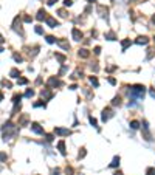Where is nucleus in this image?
<instances>
[{"instance_id":"nucleus-29","label":"nucleus","mask_w":155,"mask_h":175,"mask_svg":"<svg viewBox=\"0 0 155 175\" xmlns=\"http://www.w3.org/2000/svg\"><path fill=\"white\" fill-rule=\"evenodd\" d=\"M85 156V149H81V152H79V158H84Z\"/></svg>"},{"instance_id":"nucleus-28","label":"nucleus","mask_w":155,"mask_h":175,"mask_svg":"<svg viewBox=\"0 0 155 175\" xmlns=\"http://www.w3.org/2000/svg\"><path fill=\"white\" fill-rule=\"evenodd\" d=\"M14 61H16V62H22V56H19V54H14Z\"/></svg>"},{"instance_id":"nucleus-34","label":"nucleus","mask_w":155,"mask_h":175,"mask_svg":"<svg viewBox=\"0 0 155 175\" xmlns=\"http://www.w3.org/2000/svg\"><path fill=\"white\" fill-rule=\"evenodd\" d=\"M59 16H62V17H65L67 14H65V11H64V10H61V11H59Z\"/></svg>"},{"instance_id":"nucleus-32","label":"nucleus","mask_w":155,"mask_h":175,"mask_svg":"<svg viewBox=\"0 0 155 175\" xmlns=\"http://www.w3.org/2000/svg\"><path fill=\"white\" fill-rule=\"evenodd\" d=\"M34 107H45V104H43V102H36Z\"/></svg>"},{"instance_id":"nucleus-39","label":"nucleus","mask_w":155,"mask_h":175,"mask_svg":"<svg viewBox=\"0 0 155 175\" xmlns=\"http://www.w3.org/2000/svg\"><path fill=\"white\" fill-rule=\"evenodd\" d=\"M152 20H153V22H155V16H153V19H152Z\"/></svg>"},{"instance_id":"nucleus-11","label":"nucleus","mask_w":155,"mask_h":175,"mask_svg":"<svg viewBox=\"0 0 155 175\" xmlns=\"http://www.w3.org/2000/svg\"><path fill=\"white\" fill-rule=\"evenodd\" d=\"M48 84H50V85H53V87H54V85H61V81H58L56 78H51V79L48 81Z\"/></svg>"},{"instance_id":"nucleus-19","label":"nucleus","mask_w":155,"mask_h":175,"mask_svg":"<svg viewBox=\"0 0 155 175\" xmlns=\"http://www.w3.org/2000/svg\"><path fill=\"white\" fill-rule=\"evenodd\" d=\"M47 42L48 43H54V42H56V37H53V36H47Z\"/></svg>"},{"instance_id":"nucleus-16","label":"nucleus","mask_w":155,"mask_h":175,"mask_svg":"<svg viewBox=\"0 0 155 175\" xmlns=\"http://www.w3.org/2000/svg\"><path fill=\"white\" fill-rule=\"evenodd\" d=\"M88 121H90V124H92V126H93V127H98V126H96V124H98V123H96V119H95V118H93V116H88Z\"/></svg>"},{"instance_id":"nucleus-38","label":"nucleus","mask_w":155,"mask_h":175,"mask_svg":"<svg viewBox=\"0 0 155 175\" xmlns=\"http://www.w3.org/2000/svg\"><path fill=\"white\" fill-rule=\"evenodd\" d=\"M54 2H56V0H50V2H48V5H54Z\"/></svg>"},{"instance_id":"nucleus-25","label":"nucleus","mask_w":155,"mask_h":175,"mask_svg":"<svg viewBox=\"0 0 155 175\" xmlns=\"http://www.w3.org/2000/svg\"><path fill=\"white\" fill-rule=\"evenodd\" d=\"M112 104H113V105H120V104H121V99H120V98H115Z\"/></svg>"},{"instance_id":"nucleus-14","label":"nucleus","mask_w":155,"mask_h":175,"mask_svg":"<svg viewBox=\"0 0 155 175\" xmlns=\"http://www.w3.org/2000/svg\"><path fill=\"white\" fill-rule=\"evenodd\" d=\"M118 164H120V156H115V158H113V161L110 163V167H116Z\"/></svg>"},{"instance_id":"nucleus-23","label":"nucleus","mask_w":155,"mask_h":175,"mask_svg":"<svg viewBox=\"0 0 155 175\" xmlns=\"http://www.w3.org/2000/svg\"><path fill=\"white\" fill-rule=\"evenodd\" d=\"M33 95H34V90H26V93H25L26 98H31Z\"/></svg>"},{"instance_id":"nucleus-5","label":"nucleus","mask_w":155,"mask_h":175,"mask_svg":"<svg viewBox=\"0 0 155 175\" xmlns=\"http://www.w3.org/2000/svg\"><path fill=\"white\" fill-rule=\"evenodd\" d=\"M47 23L51 26V28H56V26L59 25V23H58V20H54L53 17H47Z\"/></svg>"},{"instance_id":"nucleus-4","label":"nucleus","mask_w":155,"mask_h":175,"mask_svg":"<svg viewBox=\"0 0 155 175\" xmlns=\"http://www.w3.org/2000/svg\"><path fill=\"white\" fill-rule=\"evenodd\" d=\"M54 133H58V135H70V130H68V129L56 127V129H54Z\"/></svg>"},{"instance_id":"nucleus-22","label":"nucleus","mask_w":155,"mask_h":175,"mask_svg":"<svg viewBox=\"0 0 155 175\" xmlns=\"http://www.w3.org/2000/svg\"><path fill=\"white\" fill-rule=\"evenodd\" d=\"M106 39H109V40H115V34H113V33H109V34L106 36Z\"/></svg>"},{"instance_id":"nucleus-6","label":"nucleus","mask_w":155,"mask_h":175,"mask_svg":"<svg viewBox=\"0 0 155 175\" xmlns=\"http://www.w3.org/2000/svg\"><path fill=\"white\" fill-rule=\"evenodd\" d=\"M113 113L110 112V108H107V110H104V112H102V121H107V119L109 118H110Z\"/></svg>"},{"instance_id":"nucleus-10","label":"nucleus","mask_w":155,"mask_h":175,"mask_svg":"<svg viewBox=\"0 0 155 175\" xmlns=\"http://www.w3.org/2000/svg\"><path fill=\"white\" fill-rule=\"evenodd\" d=\"M10 75H11V78H17V79H19V76H20V73H19V70H17V68H13V70H11V73H10Z\"/></svg>"},{"instance_id":"nucleus-37","label":"nucleus","mask_w":155,"mask_h":175,"mask_svg":"<svg viewBox=\"0 0 155 175\" xmlns=\"http://www.w3.org/2000/svg\"><path fill=\"white\" fill-rule=\"evenodd\" d=\"M150 96H152V98H155V90H150Z\"/></svg>"},{"instance_id":"nucleus-20","label":"nucleus","mask_w":155,"mask_h":175,"mask_svg":"<svg viewBox=\"0 0 155 175\" xmlns=\"http://www.w3.org/2000/svg\"><path fill=\"white\" fill-rule=\"evenodd\" d=\"M130 127H132V129H138V127H140V123H138V121H132V123H130Z\"/></svg>"},{"instance_id":"nucleus-33","label":"nucleus","mask_w":155,"mask_h":175,"mask_svg":"<svg viewBox=\"0 0 155 175\" xmlns=\"http://www.w3.org/2000/svg\"><path fill=\"white\" fill-rule=\"evenodd\" d=\"M109 82H110V84H112V85H115V84H116V81H115L113 78H109Z\"/></svg>"},{"instance_id":"nucleus-24","label":"nucleus","mask_w":155,"mask_h":175,"mask_svg":"<svg viewBox=\"0 0 155 175\" xmlns=\"http://www.w3.org/2000/svg\"><path fill=\"white\" fill-rule=\"evenodd\" d=\"M90 82H92V84H93V85H95V87H96V85H98V79H96V78H95V76H92V78H90Z\"/></svg>"},{"instance_id":"nucleus-31","label":"nucleus","mask_w":155,"mask_h":175,"mask_svg":"<svg viewBox=\"0 0 155 175\" xmlns=\"http://www.w3.org/2000/svg\"><path fill=\"white\" fill-rule=\"evenodd\" d=\"M71 0H64V5H65V6H71Z\"/></svg>"},{"instance_id":"nucleus-13","label":"nucleus","mask_w":155,"mask_h":175,"mask_svg":"<svg viewBox=\"0 0 155 175\" xmlns=\"http://www.w3.org/2000/svg\"><path fill=\"white\" fill-rule=\"evenodd\" d=\"M149 40H147V37H138L136 39V43H140V45H146Z\"/></svg>"},{"instance_id":"nucleus-40","label":"nucleus","mask_w":155,"mask_h":175,"mask_svg":"<svg viewBox=\"0 0 155 175\" xmlns=\"http://www.w3.org/2000/svg\"><path fill=\"white\" fill-rule=\"evenodd\" d=\"M88 2H95V0H88Z\"/></svg>"},{"instance_id":"nucleus-27","label":"nucleus","mask_w":155,"mask_h":175,"mask_svg":"<svg viewBox=\"0 0 155 175\" xmlns=\"http://www.w3.org/2000/svg\"><path fill=\"white\" fill-rule=\"evenodd\" d=\"M56 59H58L59 62H64V61H65V57H64L62 54H56Z\"/></svg>"},{"instance_id":"nucleus-8","label":"nucleus","mask_w":155,"mask_h":175,"mask_svg":"<svg viewBox=\"0 0 155 175\" xmlns=\"http://www.w3.org/2000/svg\"><path fill=\"white\" fill-rule=\"evenodd\" d=\"M42 98H45V99H51V98H53V95L50 93L48 90H42Z\"/></svg>"},{"instance_id":"nucleus-26","label":"nucleus","mask_w":155,"mask_h":175,"mask_svg":"<svg viewBox=\"0 0 155 175\" xmlns=\"http://www.w3.org/2000/svg\"><path fill=\"white\" fill-rule=\"evenodd\" d=\"M13 101H14V104H17V102H19V101H20V95H14Z\"/></svg>"},{"instance_id":"nucleus-21","label":"nucleus","mask_w":155,"mask_h":175,"mask_svg":"<svg viewBox=\"0 0 155 175\" xmlns=\"http://www.w3.org/2000/svg\"><path fill=\"white\" fill-rule=\"evenodd\" d=\"M146 175H155V167H149L147 172H146Z\"/></svg>"},{"instance_id":"nucleus-35","label":"nucleus","mask_w":155,"mask_h":175,"mask_svg":"<svg viewBox=\"0 0 155 175\" xmlns=\"http://www.w3.org/2000/svg\"><path fill=\"white\" fill-rule=\"evenodd\" d=\"M99 53H101V48L96 47V48H95V54H99Z\"/></svg>"},{"instance_id":"nucleus-1","label":"nucleus","mask_w":155,"mask_h":175,"mask_svg":"<svg viewBox=\"0 0 155 175\" xmlns=\"http://www.w3.org/2000/svg\"><path fill=\"white\" fill-rule=\"evenodd\" d=\"M144 91H146V88H144L143 85H133V87L130 88V98H132V101L141 99V98L144 96Z\"/></svg>"},{"instance_id":"nucleus-17","label":"nucleus","mask_w":155,"mask_h":175,"mask_svg":"<svg viewBox=\"0 0 155 175\" xmlns=\"http://www.w3.org/2000/svg\"><path fill=\"white\" fill-rule=\"evenodd\" d=\"M129 45H130V40L129 39H126V40H123V51L127 48V47H129Z\"/></svg>"},{"instance_id":"nucleus-7","label":"nucleus","mask_w":155,"mask_h":175,"mask_svg":"<svg viewBox=\"0 0 155 175\" xmlns=\"http://www.w3.org/2000/svg\"><path fill=\"white\" fill-rule=\"evenodd\" d=\"M58 147H59L61 153H62V155H65V143H64V141H59V143H58Z\"/></svg>"},{"instance_id":"nucleus-12","label":"nucleus","mask_w":155,"mask_h":175,"mask_svg":"<svg viewBox=\"0 0 155 175\" xmlns=\"http://www.w3.org/2000/svg\"><path fill=\"white\" fill-rule=\"evenodd\" d=\"M58 43L61 45V47H62L64 50H67V51H68V48H70V45H68V43H67L65 40H58Z\"/></svg>"},{"instance_id":"nucleus-36","label":"nucleus","mask_w":155,"mask_h":175,"mask_svg":"<svg viewBox=\"0 0 155 175\" xmlns=\"http://www.w3.org/2000/svg\"><path fill=\"white\" fill-rule=\"evenodd\" d=\"M23 20H25V22H31V17H30V16H25Z\"/></svg>"},{"instance_id":"nucleus-3","label":"nucleus","mask_w":155,"mask_h":175,"mask_svg":"<svg viewBox=\"0 0 155 175\" xmlns=\"http://www.w3.org/2000/svg\"><path fill=\"white\" fill-rule=\"evenodd\" d=\"M31 130L34 132V133H39V135H42L43 133V129L37 124V123H34V124H31Z\"/></svg>"},{"instance_id":"nucleus-18","label":"nucleus","mask_w":155,"mask_h":175,"mask_svg":"<svg viewBox=\"0 0 155 175\" xmlns=\"http://www.w3.org/2000/svg\"><path fill=\"white\" fill-rule=\"evenodd\" d=\"M26 82H28V81H26L25 78H19V79H17V84H20V85H25Z\"/></svg>"},{"instance_id":"nucleus-2","label":"nucleus","mask_w":155,"mask_h":175,"mask_svg":"<svg viewBox=\"0 0 155 175\" xmlns=\"http://www.w3.org/2000/svg\"><path fill=\"white\" fill-rule=\"evenodd\" d=\"M71 34H73V39H75V40H81V39H82V33H81L78 28H73Z\"/></svg>"},{"instance_id":"nucleus-9","label":"nucleus","mask_w":155,"mask_h":175,"mask_svg":"<svg viewBox=\"0 0 155 175\" xmlns=\"http://www.w3.org/2000/svg\"><path fill=\"white\" fill-rule=\"evenodd\" d=\"M45 14H47V13H45L43 10H40V11L37 13V16H36V19H37V20H43V19H45Z\"/></svg>"},{"instance_id":"nucleus-30","label":"nucleus","mask_w":155,"mask_h":175,"mask_svg":"<svg viewBox=\"0 0 155 175\" xmlns=\"http://www.w3.org/2000/svg\"><path fill=\"white\" fill-rule=\"evenodd\" d=\"M36 33H37V34H43V30L40 28V26H36Z\"/></svg>"},{"instance_id":"nucleus-15","label":"nucleus","mask_w":155,"mask_h":175,"mask_svg":"<svg viewBox=\"0 0 155 175\" xmlns=\"http://www.w3.org/2000/svg\"><path fill=\"white\" fill-rule=\"evenodd\" d=\"M79 56H81V57H88V51H87L85 48L79 50Z\"/></svg>"}]
</instances>
